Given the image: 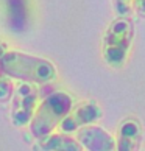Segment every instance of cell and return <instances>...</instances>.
Segmentation results:
<instances>
[{
  "label": "cell",
  "instance_id": "cell-1",
  "mask_svg": "<svg viewBox=\"0 0 145 151\" xmlns=\"http://www.w3.org/2000/svg\"><path fill=\"white\" fill-rule=\"evenodd\" d=\"M0 67L9 78L30 84H48L56 80L58 75L52 61L19 50H6L0 58Z\"/></svg>",
  "mask_w": 145,
  "mask_h": 151
},
{
  "label": "cell",
  "instance_id": "cell-2",
  "mask_svg": "<svg viewBox=\"0 0 145 151\" xmlns=\"http://www.w3.org/2000/svg\"><path fill=\"white\" fill-rule=\"evenodd\" d=\"M74 108L72 95L64 91H56L47 95L38 104L35 115L30 122V132L35 139L45 137L52 134L56 128H59L64 117Z\"/></svg>",
  "mask_w": 145,
  "mask_h": 151
},
{
  "label": "cell",
  "instance_id": "cell-3",
  "mask_svg": "<svg viewBox=\"0 0 145 151\" xmlns=\"http://www.w3.org/2000/svg\"><path fill=\"white\" fill-rule=\"evenodd\" d=\"M134 25L130 17H117L109 24L102 39V56L111 69H122L130 56Z\"/></svg>",
  "mask_w": 145,
  "mask_h": 151
},
{
  "label": "cell",
  "instance_id": "cell-4",
  "mask_svg": "<svg viewBox=\"0 0 145 151\" xmlns=\"http://www.w3.org/2000/svg\"><path fill=\"white\" fill-rule=\"evenodd\" d=\"M38 89L35 84L30 83H22L17 87H14L13 97H11V122L14 126L22 128L30 125V122L35 115V111L38 108Z\"/></svg>",
  "mask_w": 145,
  "mask_h": 151
},
{
  "label": "cell",
  "instance_id": "cell-5",
  "mask_svg": "<svg viewBox=\"0 0 145 151\" xmlns=\"http://www.w3.org/2000/svg\"><path fill=\"white\" fill-rule=\"evenodd\" d=\"M103 115V111L100 108V104L94 100H87L80 104H74V108L70 109V112L64 117V120L61 122L59 129L61 132H76L78 129L89 125L97 123Z\"/></svg>",
  "mask_w": 145,
  "mask_h": 151
},
{
  "label": "cell",
  "instance_id": "cell-6",
  "mask_svg": "<svg viewBox=\"0 0 145 151\" xmlns=\"http://www.w3.org/2000/svg\"><path fill=\"white\" fill-rule=\"evenodd\" d=\"M75 134L76 140L86 151H115V137L95 123L81 128Z\"/></svg>",
  "mask_w": 145,
  "mask_h": 151
},
{
  "label": "cell",
  "instance_id": "cell-7",
  "mask_svg": "<svg viewBox=\"0 0 145 151\" xmlns=\"http://www.w3.org/2000/svg\"><path fill=\"white\" fill-rule=\"evenodd\" d=\"M144 128L136 117H126L117 128L115 151H141Z\"/></svg>",
  "mask_w": 145,
  "mask_h": 151
},
{
  "label": "cell",
  "instance_id": "cell-8",
  "mask_svg": "<svg viewBox=\"0 0 145 151\" xmlns=\"http://www.w3.org/2000/svg\"><path fill=\"white\" fill-rule=\"evenodd\" d=\"M36 140V151H84L76 137L67 132H52Z\"/></svg>",
  "mask_w": 145,
  "mask_h": 151
},
{
  "label": "cell",
  "instance_id": "cell-9",
  "mask_svg": "<svg viewBox=\"0 0 145 151\" xmlns=\"http://www.w3.org/2000/svg\"><path fill=\"white\" fill-rule=\"evenodd\" d=\"M14 92L13 78H9L0 67V103H6L11 100Z\"/></svg>",
  "mask_w": 145,
  "mask_h": 151
},
{
  "label": "cell",
  "instance_id": "cell-10",
  "mask_svg": "<svg viewBox=\"0 0 145 151\" xmlns=\"http://www.w3.org/2000/svg\"><path fill=\"white\" fill-rule=\"evenodd\" d=\"M113 6H114L117 17H130L134 13L133 0H113Z\"/></svg>",
  "mask_w": 145,
  "mask_h": 151
},
{
  "label": "cell",
  "instance_id": "cell-11",
  "mask_svg": "<svg viewBox=\"0 0 145 151\" xmlns=\"http://www.w3.org/2000/svg\"><path fill=\"white\" fill-rule=\"evenodd\" d=\"M134 3V13L145 19V0H133Z\"/></svg>",
  "mask_w": 145,
  "mask_h": 151
},
{
  "label": "cell",
  "instance_id": "cell-12",
  "mask_svg": "<svg viewBox=\"0 0 145 151\" xmlns=\"http://www.w3.org/2000/svg\"><path fill=\"white\" fill-rule=\"evenodd\" d=\"M5 53H6V45H5V44L0 41V58H2Z\"/></svg>",
  "mask_w": 145,
  "mask_h": 151
}]
</instances>
